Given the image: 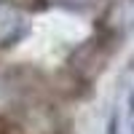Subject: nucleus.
Segmentation results:
<instances>
[{"mask_svg": "<svg viewBox=\"0 0 134 134\" xmlns=\"http://www.w3.org/2000/svg\"><path fill=\"white\" fill-rule=\"evenodd\" d=\"M110 134H134V62L121 78V86L113 102Z\"/></svg>", "mask_w": 134, "mask_h": 134, "instance_id": "f257e3e1", "label": "nucleus"}, {"mask_svg": "<svg viewBox=\"0 0 134 134\" xmlns=\"http://www.w3.org/2000/svg\"><path fill=\"white\" fill-rule=\"evenodd\" d=\"M27 32V16L8 0H0V48H8Z\"/></svg>", "mask_w": 134, "mask_h": 134, "instance_id": "f03ea898", "label": "nucleus"}, {"mask_svg": "<svg viewBox=\"0 0 134 134\" xmlns=\"http://www.w3.org/2000/svg\"><path fill=\"white\" fill-rule=\"evenodd\" d=\"M105 19H107V27L118 32L134 27V0H115Z\"/></svg>", "mask_w": 134, "mask_h": 134, "instance_id": "7ed1b4c3", "label": "nucleus"}, {"mask_svg": "<svg viewBox=\"0 0 134 134\" xmlns=\"http://www.w3.org/2000/svg\"><path fill=\"white\" fill-rule=\"evenodd\" d=\"M57 5H64V8H86L88 3H94V0H54Z\"/></svg>", "mask_w": 134, "mask_h": 134, "instance_id": "20e7f679", "label": "nucleus"}]
</instances>
